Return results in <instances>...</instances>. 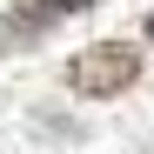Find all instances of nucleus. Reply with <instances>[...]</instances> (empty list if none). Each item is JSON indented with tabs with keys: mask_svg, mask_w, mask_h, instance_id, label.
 Returning a JSON list of instances; mask_svg holds the SVG:
<instances>
[{
	"mask_svg": "<svg viewBox=\"0 0 154 154\" xmlns=\"http://www.w3.org/2000/svg\"><path fill=\"white\" fill-rule=\"evenodd\" d=\"M134 81H141V54L121 47V40H94V47H81V54L67 60V87L81 100H114Z\"/></svg>",
	"mask_w": 154,
	"mask_h": 154,
	"instance_id": "obj_1",
	"label": "nucleus"
},
{
	"mask_svg": "<svg viewBox=\"0 0 154 154\" xmlns=\"http://www.w3.org/2000/svg\"><path fill=\"white\" fill-rule=\"evenodd\" d=\"M94 0H20V7L0 20V34L7 40H34V34H47L54 20H67V14H87Z\"/></svg>",
	"mask_w": 154,
	"mask_h": 154,
	"instance_id": "obj_2",
	"label": "nucleus"
},
{
	"mask_svg": "<svg viewBox=\"0 0 154 154\" xmlns=\"http://www.w3.org/2000/svg\"><path fill=\"white\" fill-rule=\"evenodd\" d=\"M141 34H147V40H154V14H147V27H141Z\"/></svg>",
	"mask_w": 154,
	"mask_h": 154,
	"instance_id": "obj_3",
	"label": "nucleus"
}]
</instances>
